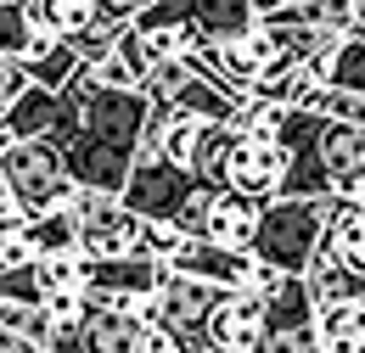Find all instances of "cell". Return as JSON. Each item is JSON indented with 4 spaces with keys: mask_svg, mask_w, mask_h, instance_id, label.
I'll list each match as a JSON object with an SVG mask.
<instances>
[{
    "mask_svg": "<svg viewBox=\"0 0 365 353\" xmlns=\"http://www.w3.org/2000/svg\"><path fill=\"white\" fill-rule=\"evenodd\" d=\"M23 219H29V214H23V208H17L11 196H6V185H0V236H6L11 224H23Z\"/></svg>",
    "mask_w": 365,
    "mask_h": 353,
    "instance_id": "obj_23",
    "label": "cell"
},
{
    "mask_svg": "<svg viewBox=\"0 0 365 353\" xmlns=\"http://www.w3.org/2000/svg\"><path fill=\"white\" fill-rule=\"evenodd\" d=\"M140 11H146V0H96V17H101V23H113V28L135 23Z\"/></svg>",
    "mask_w": 365,
    "mask_h": 353,
    "instance_id": "obj_22",
    "label": "cell"
},
{
    "mask_svg": "<svg viewBox=\"0 0 365 353\" xmlns=\"http://www.w3.org/2000/svg\"><path fill=\"white\" fill-rule=\"evenodd\" d=\"M259 224V202L230 191V185H208L202 191V214H197V236L220 241V247H247Z\"/></svg>",
    "mask_w": 365,
    "mask_h": 353,
    "instance_id": "obj_10",
    "label": "cell"
},
{
    "mask_svg": "<svg viewBox=\"0 0 365 353\" xmlns=\"http://www.w3.org/2000/svg\"><path fill=\"white\" fill-rule=\"evenodd\" d=\"M281 174H287V146L275 135H236L225 152V185L253 196V202H270L281 191Z\"/></svg>",
    "mask_w": 365,
    "mask_h": 353,
    "instance_id": "obj_8",
    "label": "cell"
},
{
    "mask_svg": "<svg viewBox=\"0 0 365 353\" xmlns=\"http://www.w3.org/2000/svg\"><path fill=\"white\" fill-rule=\"evenodd\" d=\"M17 6H23V0H17Z\"/></svg>",
    "mask_w": 365,
    "mask_h": 353,
    "instance_id": "obj_27",
    "label": "cell"
},
{
    "mask_svg": "<svg viewBox=\"0 0 365 353\" xmlns=\"http://www.w3.org/2000/svg\"><path fill=\"white\" fill-rule=\"evenodd\" d=\"M169 264L185 269V275H197V280H214V286L236 292V286L253 280V264H259V258H253V247H220V241H208V236H185Z\"/></svg>",
    "mask_w": 365,
    "mask_h": 353,
    "instance_id": "obj_9",
    "label": "cell"
},
{
    "mask_svg": "<svg viewBox=\"0 0 365 353\" xmlns=\"http://www.w3.org/2000/svg\"><path fill=\"white\" fill-rule=\"evenodd\" d=\"M152 6L185 17L202 40H230V34H242L253 23V0H152Z\"/></svg>",
    "mask_w": 365,
    "mask_h": 353,
    "instance_id": "obj_11",
    "label": "cell"
},
{
    "mask_svg": "<svg viewBox=\"0 0 365 353\" xmlns=\"http://www.w3.org/2000/svg\"><path fill=\"white\" fill-rule=\"evenodd\" d=\"M91 73L101 79V85H113V90H140V68H130L118 51H107V56H96L91 62Z\"/></svg>",
    "mask_w": 365,
    "mask_h": 353,
    "instance_id": "obj_19",
    "label": "cell"
},
{
    "mask_svg": "<svg viewBox=\"0 0 365 353\" xmlns=\"http://www.w3.org/2000/svg\"><path fill=\"white\" fill-rule=\"evenodd\" d=\"M140 95L163 112V118H225L242 101V90H230L225 79H214L197 56H175L140 73Z\"/></svg>",
    "mask_w": 365,
    "mask_h": 353,
    "instance_id": "obj_3",
    "label": "cell"
},
{
    "mask_svg": "<svg viewBox=\"0 0 365 353\" xmlns=\"http://www.w3.org/2000/svg\"><path fill=\"white\" fill-rule=\"evenodd\" d=\"M29 269H34V292H85L91 286V253H79V247L40 253Z\"/></svg>",
    "mask_w": 365,
    "mask_h": 353,
    "instance_id": "obj_15",
    "label": "cell"
},
{
    "mask_svg": "<svg viewBox=\"0 0 365 353\" xmlns=\"http://www.w3.org/2000/svg\"><path fill=\"white\" fill-rule=\"evenodd\" d=\"M220 292H225V286L197 280V275H185V269H175V264L158 275V286H152V320L175 337V353L185 348V337L202 331V320H208V309H214Z\"/></svg>",
    "mask_w": 365,
    "mask_h": 353,
    "instance_id": "obj_5",
    "label": "cell"
},
{
    "mask_svg": "<svg viewBox=\"0 0 365 353\" xmlns=\"http://www.w3.org/2000/svg\"><path fill=\"white\" fill-rule=\"evenodd\" d=\"M0 185L23 214H46V208H68V196L79 191L68 174V157L51 135H11L0 146Z\"/></svg>",
    "mask_w": 365,
    "mask_h": 353,
    "instance_id": "obj_1",
    "label": "cell"
},
{
    "mask_svg": "<svg viewBox=\"0 0 365 353\" xmlns=\"http://www.w3.org/2000/svg\"><path fill=\"white\" fill-rule=\"evenodd\" d=\"M292 0H253V17H270V11H287Z\"/></svg>",
    "mask_w": 365,
    "mask_h": 353,
    "instance_id": "obj_25",
    "label": "cell"
},
{
    "mask_svg": "<svg viewBox=\"0 0 365 353\" xmlns=\"http://www.w3.org/2000/svg\"><path fill=\"white\" fill-rule=\"evenodd\" d=\"M29 45V11L17 6V0H0V51H23Z\"/></svg>",
    "mask_w": 365,
    "mask_h": 353,
    "instance_id": "obj_20",
    "label": "cell"
},
{
    "mask_svg": "<svg viewBox=\"0 0 365 353\" xmlns=\"http://www.w3.org/2000/svg\"><path fill=\"white\" fill-rule=\"evenodd\" d=\"M315 331H320V353L365 348V292L320 303V309H315Z\"/></svg>",
    "mask_w": 365,
    "mask_h": 353,
    "instance_id": "obj_13",
    "label": "cell"
},
{
    "mask_svg": "<svg viewBox=\"0 0 365 353\" xmlns=\"http://www.w3.org/2000/svg\"><path fill=\"white\" fill-rule=\"evenodd\" d=\"M326 241H331V253L343 258V264L360 275L365 286V202H326Z\"/></svg>",
    "mask_w": 365,
    "mask_h": 353,
    "instance_id": "obj_14",
    "label": "cell"
},
{
    "mask_svg": "<svg viewBox=\"0 0 365 353\" xmlns=\"http://www.w3.org/2000/svg\"><path fill=\"white\" fill-rule=\"evenodd\" d=\"M0 353H29V342H23L17 331H6V325H0Z\"/></svg>",
    "mask_w": 365,
    "mask_h": 353,
    "instance_id": "obj_24",
    "label": "cell"
},
{
    "mask_svg": "<svg viewBox=\"0 0 365 353\" xmlns=\"http://www.w3.org/2000/svg\"><path fill=\"white\" fill-rule=\"evenodd\" d=\"M298 17H309L331 34H354V17H360V0H292Z\"/></svg>",
    "mask_w": 365,
    "mask_h": 353,
    "instance_id": "obj_18",
    "label": "cell"
},
{
    "mask_svg": "<svg viewBox=\"0 0 365 353\" xmlns=\"http://www.w3.org/2000/svg\"><path fill=\"white\" fill-rule=\"evenodd\" d=\"M202 337L214 353H264V337H270V320H264V297L253 286H236V292H220L214 309L202 320Z\"/></svg>",
    "mask_w": 365,
    "mask_h": 353,
    "instance_id": "obj_7",
    "label": "cell"
},
{
    "mask_svg": "<svg viewBox=\"0 0 365 353\" xmlns=\"http://www.w3.org/2000/svg\"><path fill=\"white\" fill-rule=\"evenodd\" d=\"M23 11H29L34 28H51V34H62V40L85 34L96 23V0H23Z\"/></svg>",
    "mask_w": 365,
    "mask_h": 353,
    "instance_id": "obj_16",
    "label": "cell"
},
{
    "mask_svg": "<svg viewBox=\"0 0 365 353\" xmlns=\"http://www.w3.org/2000/svg\"><path fill=\"white\" fill-rule=\"evenodd\" d=\"M68 214H73V230H79V253H91V258L140 253L146 219H140L118 191H91V185H79V191L68 196Z\"/></svg>",
    "mask_w": 365,
    "mask_h": 353,
    "instance_id": "obj_4",
    "label": "cell"
},
{
    "mask_svg": "<svg viewBox=\"0 0 365 353\" xmlns=\"http://www.w3.org/2000/svg\"><path fill=\"white\" fill-rule=\"evenodd\" d=\"M304 107H315L326 118H349V124H365V90L337 85V79H315V90L304 95Z\"/></svg>",
    "mask_w": 365,
    "mask_h": 353,
    "instance_id": "obj_17",
    "label": "cell"
},
{
    "mask_svg": "<svg viewBox=\"0 0 365 353\" xmlns=\"http://www.w3.org/2000/svg\"><path fill=\"white\" fill-rule=\"evenodd\" d=\"M298 275H304V286H309L315 309H320V303H331V297H354V292H365L360 275H354V269L331 253V241H326V236L315 241V253L304 258V269H298Z\"/></svg>",
    "mask_w": 365,
    "mask_h": 353,
    "instance_id": "obj_12",
    "label": "cell"
},
{
    "mask_svg": "<svg viewBox=\"0 0 365 353\" xmlns=\"http://www.w3.org/2000/svg\"><path fill=\"white\" fill-rule=\"evenodd\" d=\"M29 85V68H23V56H11V51H0V112L17 101V90Z\"/></svg>",
    "mask_w": 365,
    "mask_h": 353,
    "instance_id": "obj_21",
    "label": "cell"
},
{
    "mask_svg": "<svg viewBox=\"0 0 365 353\" xmlns=\"http://www.w3.org/2000/svg\"><path fill=\"white\" fill-rule=\"evenodd\" d=\"M326 202L331 196H270L259 202V224H253V258H264L275 269H304V258L315 253V241L326 236Z\"/></svg>",
    "mask_w": 365,
    "mask_h": 353,
    "instance_id": "obj_2",
    "label": "cell"
},
{
    "mask_svg": "<svg viewBox=\"0 0 365 353\" xmlns=\"http://www.w3.org/2000/svg\"><path fill=\"white\" fill-rule=\"evenodd\" d=\"M360 11H365V0H360Z\"/></svg>",
    "mask_w": 365,
    "mask_h": 353,
    "instance_id": "obj_26",
    "label": "cell"
},
{
    "mask_svg": "<svg viewBox=\"0 0 365 353\" xmlns=\"http://www.w3.org/2000/svg\"><path fill=\"white\" fill-rule=\"evenodd\" d=\"M191 191H197L191 169L169 163V157L158 152V157H135V163H130V174H124V191H118V196L135 208L140 219H175Z\"/></svg>",
    "mask_w": 365,
    "mask_h": 353,
    "instance_id": "obj_6",
    "label": "cell"
}]
</instances>
